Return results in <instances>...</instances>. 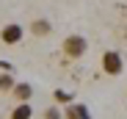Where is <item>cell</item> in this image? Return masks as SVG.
<instances>
[{
    "instance_id": "obj_6",
    "label": "cell",
    "mask_w": 127,
    "mask_h": 119,
    "mask_svg": "<svg viewBox=\"0 0 127 119\" xmlns=\"http://www.w3.org/2000/svg\"><path fill=\"white\" fill-rule=\"evenodd\" d=\"M61 114H64V119H91L89 108L80 105V103H69L66 108H61Z\"/></svg>"
},
{
    "instance_id": "obj_8",
    "label": "cell",
    "mask_w": 127,
    "mask_h": 119,
    "mask_svg": "<svg viewBox=\"0 0 127 119\" xmlns=\"http://www.w3.org/2000/svg\"><path fill=\"white\" fill-rule=\"evenodd\" d=\"M53 100H55V105H61V108H66L69 103H75V97H72L69 91H64V89H55V91H53Z\"/></svg>"
},
{
    "instance_id": "obj_2",
    "label": "cell",
    "mask_w": 127,
    "mask_h": 119,
    "mask_svg": "<svg viewBox=\"0 0 127 119\" xmlns=\"http://www.w3.org/2000/svg\"><path fill=\"white\" fill-rule=\"evenodd\" d=\"M99 67H102V72H105V75L116 78V75H122V72H124V55H122L119 50H105V53H102V58H99Z\"/></svg>"
},
{
    "instance_id": "obj_4",
    "label": "cell",
    "mask_w": 127,
    "mask_h": 119,
    "mask_svg": "<svg viewBox=\"0 0 127 119\" xmlns=\"http://www.w3.org/2000/svg\"><path fill=\"white\" fill-rule=\"evenodd\" d=\"M28 31H31L36 39H44V36L53 33V22H50V19H44V17H39V19H33V22L28 25Z\"/></svg>"
},
{
    "instance_id": "obj_11",
    "label": "cell",
    "mask_w": 127,
    "mask_h": 119,
    "mask_svg": "<svg viewBox=\"0 0 127 119\" xmlns=\"http://www.w3.org/2000/svg\"><path fill=\"white\" fill-rule=\"evenodd\" d=\"M11 69H14V67H11L8 61H0V72H11Z\"/></svg>"
},
{
    "instance_id": "obj_1",
    "label": "cell",
    "mask_w": 127,
    "mask_h": 119,
    "mask_svg": "<svg viewBox=\"0 0 127 119\" xmlns=\"http://www.w3.org/2000/svg\"><path fill=\"white\" fill-rule=\"evenodd\" d=\"M89 50V42H86V36L83 33H69L66 39L61 42V53L69 58V61H77V58H83Z\"/></svg>"
},
{
    "instance_id": "obj_7",
    "label": "cell",
    "mask_w": 127,
    "mask_h": 119,
    "mask_svg": "<svg viewBox=\"0 0 127 119\" xmlns=\"http://www.w3.org/2000/svg\"><path fill=\"white\" fill-rule=\"evenodd\" d=\"M8 119H33V108H31V103H17V105L11 108Z\"/></svg>"
},
{
    "instance_id": "obj_9",
    "label": "cell",
    "mask_w": 127,
    "mask_h": 119,
    "mask_svg": "<svg viewBox=\"0 0 127 119\" xmlns=\"http://www.w3.org/2000/svg\"><path fill=\"white\" fill-rule=\"evenodd\" d=\"M14 83H17V78H14L11 72H0V91H8V94H11Z\"/></svg>"
},
{
    "instance_id": "obj_3",
    "label": "cell",
    "mask_w": 127,
    "mask_h": 119,
    "mask_svg": "<svg viewBox=\"0 0 127 119\" xmlns=\"http://www.w3.org/2000/svg\"><path fill=\"white\" fill-rule=\"evenodd\" d=\"M25 36V28L19 22H6L3 28H0V44L3 47H17L19 42H22Z\"/></svg>"
},
{
    "instance_id": "obj_5",
    "label": "cell",
    "mask_w": 127,
    "mask_h": 119,
    "mask_svg": "<svg viewBox=\"0 0 127 119\" xmlns=\"http://www.w3.org/2000/svg\"><path fill=\"white\" fill-rule=\"evenodd\" d=\"M11 97L17 103H31V97H33V86L25 83V80H17L14 89H11Z\"/></svg>"
},
{
    "instance_id": "obj_10",
    "label": "cell",
    "mask_w": 127,
    "mask_h": 119,
    "mask_svg": "<svg viewBox=\"0 0 127 119\" xmlns=\"http://www.w3.org/2000/svg\"><path fill=\"white\" fill-rule=\"evenodd\" d=\"M41 119H64V114H61V108H58V105H50V108L41 111Z\"/></svg>"
}]
</instances>
